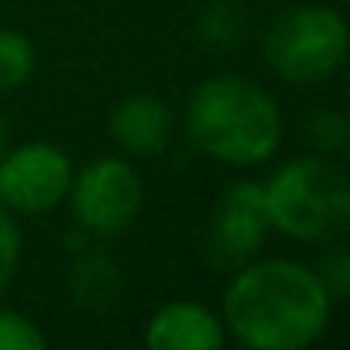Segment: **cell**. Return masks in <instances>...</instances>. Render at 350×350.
Returning a JSON list of instances; mask_svg holds the SVG:
<instances>
[{"label": "cell", "mask_w": 350, "mask_h": 350, "mask_svg": "<svg viewBox=\"0 0 350 350\" xmlns=\"http://www.w3.org/2000/svg\"><path fill=\"white\" fill-rule=\"evenodd\" d=\"M144 343L151 350H220L227 343V326L203 302L175 299L151 312Z\"/></svg>", "instance_id": "cell-8"}, {"label": "cell", "mask_w": 350, "mask_h": 350, "mask_svg": "<svg viewBox=\"0 0 350 350\" xmlns=\"http://www.w3.org/2000/svg\"><path fill=\"white\" fill-rule=\"evenodd\" d=\"M45 333L21 312L0 309V350H42Z\"/></svg>", "instance_id": "cell-14"}, {"label": "cell", "mask_w": 350, "mask_h": 350, "mask_svg": "<svg viewBox=\"0 0 350 350\" xmlns=\"http://www.w3.org/2000/svg\"><path fill=\"white\" fill-rule=\"evenodd\" d=\"M193 144L237 168L268 161L282 144V110L275 96L254 79L224 72L196 86L186 107Z\"/></svg>", "instance_id": "cell-2"}, {"label": "cell", "mask_w": 350, "mask_h": 350, "mask_svg": "<svg viewBox=\"0 0 350 350\" xmlns=\"http://www.w3.org/2000/svg\"><path fill=\"white\" fill-rule=\"evenodd\" d=\"M268 230L271 224H268L261 183H234L213 206L206 227V254L213 265L237 271L261 251Z\"/></svg>", "instance_id": "cell-7"}, {"label": "cell", "mask_w": 350, "mask_h": 350, "mask_svg": "<svg viewBox=\"0 0 350 350\" xmlns=\"http://www.w3.org/2000/svg\"><path fill=\"white\" fill-rule=\"evenodd\" d=\"M69 206L76 224L90 237H117L124 234L141 206H144V186L141 175L124 158H93L79 172H72L69 186Z\"/></svg>", "instance_id": "cell-5"}, {"label": "cell", "mask_w": 350, "mask_h": 350, "mask_svg": "<svg viewBox=\"0 0 350 350\" xmlns=\"http://www.w3.org/2000/svg\"><path fill=\"white\" fill-rule=\"evenodd\" d=\"M316 275L326 285V292H329L333 302H343L347 299V292H350V258H347L343 247L326 251L323 261H319V268H316Z\"/></svg>", "instance_id": "cell-16"}, {"label": "cell", "mask_w": 350, "mask_h": 350, "mask_svg": "<svg viewBox=\"0 0 350 350\" xmlns=\"http://www.w3.org/2000/svg\"><path fill=\"white\" fill-rule=\"evenodd\" d=\"M18 261H21V230L8 213V206H0V292L11 285Z\"/></svg>", "instance_id": "cell-15"}, {"label": "cell", "mask_w": 350, "mask_h": 350, "mask_svg": "<svg viewBox=\"0 0 350 350\" xmlns=\"http://www.w3.org/2000/svg\"><path fill=\"white\" fill-rule=\"evenodd\" d=\"M120 285H124L120 268L103 251L86 247L72 261V299L79 306H86V309H107V306H113Z\"/></svg>", "instance_id": "cell-10"}, {"label": "cell", "mask_w": 350, "mask_h": 350, "mask_svg": "<svg viewBox=\"0 0 350 350\" xmlns=\"http://www.w3.org/2000/svg\"><path fill=\"white\" fill-rule=\"evenodd\" d=\"M333 299L316 268L292 258L247 261L224 295V326L251 350H302L323 336Z\"/></svg>", "instance_id": "cell-1"}, {"label": "cell", "mask_w": 350, "mask_h": 350, "mask_svg": "<svg viewBox=\"0 0 350 350\" xmlns=\"http://www.w3.org/2000/svg\"><path fill=\"white\" fill-rule=\"evenodd\" d=\"M350 52V31L340 11L323 4H302L278 14L265 35L268 66L295 86L326 83L336 76Z\"/></svg>", "instance_id": "cell-4"}, {"label": "cell", "mask_w": 350, "mask_h": 350, "mask_svg": "<svg viewBox=\"0 0 350 350\" xmlns=\"http://www.w3.org/2000/svg\"><path fill=\"white\" fill-rule=\"evenodd\" d=\"M4 141H8V124H4V117H0V154H4Z\"/></svg>", "instance_id": "cell-17"}, {"label": "cell", "mask_w": 350, "mask_h": 350, "mask_svg": "<svg viewBox=\"0 0 350 350\" xmlns=\"http://www.w3.org/2000/svg\"><path fill=\"white\" fill-rule=\"evenodd\" d=\"M72 186V161L49 141H28L0 154V206L14 213H49Z\"/></svg>", "instance_id": "cell-6"}, {"label": "cell", "mask_w": 350, "mask_h": 350, "mask_svg": "<svg viewBox=\"0 0 350 350\" xmlns=\"http://www.w3.org/2000/svg\"><path fill=\"white\" fill-rule=\"evenodd\" d=\"M247 31V11L234 0H217L196 18V38L206 52H230Z\"/></svg>", "instance_id": "cell-11"}, {"label": "cell", "mask_w": 350, "mask_h": 350, "mask_svg": "<svg viewBox=\"0 0 350 350\" xmlns=\"http://www.w3.org/2000/svg\"><path fill=\"white\" fill-rule=\"evenodd\" d=\"M265 189L268 224L295 241H329L350 224V189L326 154L285 161Z\"/></svg>", "instance_id": "cell-3"}, {"label": "cell", "mask_w": 350, "mask_h": 350, "mask_svg": "<svg viewBox=\"0 0 350 350\" xmlns=\"http://www.w3.org/2000/svg\"><path fill=\"white\" fill-rule=\"evenodd\" d=\"M347 117L336 110H312L306 120V137L319 154H336L347 148Z\"/></svg>", "instance_id": "cell-13"}, {"label": "cell", "mask_w": 350, "mask_h": 350, "mask_svg": "<svg viewBox=\"0 0 350 350\" xmlns=\"http://www.w3.org/2000/svg\"><path fill=\"white\" fill-rule=\"evenodd\" d=\"M35 72V45L14 28H0V93L25 86Z\"/></svg>", "instance_id": "cell-12"}, {"label": "cell", "mask_w": 350, "mask_h": 350, "mask_svg": "<svg viewBox=\"0 0 350 350\" xmlns=\"http://www.w3.org/2000/svg\"><path fill=\"white\" fill-rule=\"evenodd\" d=\"M340 4H343V0H340Z\"/></svg>", "instance_id": "cell-18"}, {"label": "cell", "mask_w": 350, "mask_h": 350, "mask_svg": "<svg viewBox=\"0 0 350 350\" xmlns=\"http://www.w3.org/2000/svg\"><path fill=\"white\" fill-rule=\"evenodd\" d=\"M172 131H175L172 110L158 96H148V93L124 96L110 113L113 144L127 154H137V158L161 154L172 141Z\"/></svg>", "instance_id": "cell-9"}]
</instances>
